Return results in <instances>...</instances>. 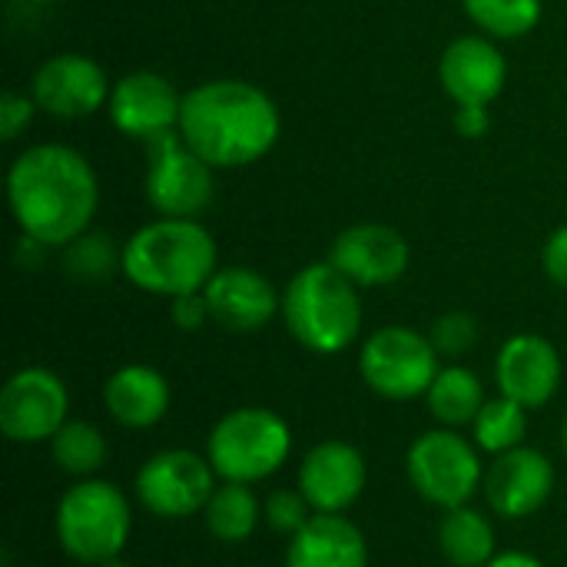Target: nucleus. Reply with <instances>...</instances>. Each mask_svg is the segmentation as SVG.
<instances>
[{
	"mask_svg": "<svg viewBox=\"0 0 567 567\" xmlns=\"http://www.w3.org/2000/svg\"><path fill=\"white\" fill-rule=\"evenodd\" d=\"M7 199L23 236L47 249H63L86 233L100 186L83 153L63 143H37L13 159Z\"/></svg>",
	"mask_w": 567,
	"mask_h": 567,
	"instance_id": "1",
	"label": "nucleus"
},
{
	"mask_svg": "<svg viewBox=\"0 0 567 567\" xmlns=\"http://www.w3.org/2000/svg\"><path fill=\"white\" fill-rule=\"evenodd\" d=\"M282 130L272 96L246 80H209L183 96L179 136L213 169H236L262 159Z\"/></svg>",
	"mask_w": 567,
	"mask_h": 567,
	"instance_id": "2",
	"label": "nucleus"
},
{
	"mask_svg": "<svg viewBox=\"0 0 567 567\" xmlns=\"http://www.w3.org/2000/svg\"><path fill=\"white\" fill-rule=\"evenodd\" d=\"M120 272L143 292L186 296L203 292L216 272V239L196 219L159 216L123 243Z\"/></svg>",
	"mask_w": 567,
	"mask_h": 567,
	"instance_id": "3",
	"label": "nucleus"
},
{
	"mask_svg": "<svg viewBox=\"0 0 567 567\" xmlns=\"http://www.w3.org/2000/svg\"><path fill=\"white\" fill-rule=\"evenodd\" d=\"M282 319L302 349L316 355H336L362 332L359 286L332 262H309L282 292Z\"/></svg>",
	"mask_w": 567,
	"mask_h": 567,
	"instance_id": "4",
	"label": "nucleus"
},
{
	"mask_svg": "<svg viewBox=\"0 0 567 567\" xmlns=\"http://www.w3.org/2000/svg\"><path fill=\"white\" fill-rule=\"evenodd\" d=\"M53 528L60 548L73 561L96 567L123 555L133 535V508L113 482L80 478L63 492Z\"/></svg>",
	"mask_w": 567,
	"mask_h": 567,
	"instance_id": "5",
	"label": "nucleus"
},
{
	"mask_svg": "<svg viewBox=\"0 0 567 567\" xmlns=\"http://www.w3.org/2000/svg\"><path fill=\"white\" fill-rule=\"evenodd\" d=\"M292 455V429L289 422L259 405L226 412L206 442V458L223 482L256 485L276 475Z\"/></svg>",
	"mask_w": 567,
	"mask_h": 567,
	"instance_id": "6",
	"label": "nucleus"
},
{
	"mask_svg": "<svg viewBox=\"0 0 567 567\" xmlns=\"http://www.w3.org/2000/svg\"><path fill=\"white\" fill-rule=\"evenodd\" d=\"M478 452L482 449L475 445V439H462L455 429L442 425L422 432L405 455L409 482L419 492V498H425L435 508L449 512L468 505L485 482Z\"/></svg>",
	"mask_w": 567,
	"mask_h": 567,
	"instance_id": "7",
	"label": "nucleus"
},
{
	"mask_svg": "<svg viewBox=\"0 0 567 567\" xmlns=\"http://www.w3.org/2000/svg\"><path fill=\"white\" fill-rule=\"evenodd\" d=\"M439 352L429 336L409 326H385L372 332L359 352L362 382L392 402H412L429 395L435 375L442 372Z\"/></svg>",
	"mask_w": 567,
	"mask_h": 567,
	"instance_id": "8",
	"label": "nucleus"
},
{
	"mask_svg": "<svg viewBox=\"0 0 567 567\" xmlns=\"http://www.w3.org/2000/svg\"><path fill=\"white\" fill-rule=\"evenodd\" d=\"M146 199L159 216L196 219L213 203V166L196 156L179 130L146 143Z\"/></svg>",
	"mask_w": 567,
	"mask_h": 567,
	"instance_id": "9",
	"label": "nucleus"
},
{
	"mask_svg": "<svg viewBox=\"0 0 567 567\" xmlns=\"http://www.w3.org/2000/svg\"><path fill=\"white\" fill-rule=\"evenodd\" d=\"M216 468L206 455L186 449H166L143 462L136 472V498L146 512L159 518H189L203 515L206 502L216 492Z\"/></svg>",
	"mask_w": 567,
	"mask_h": 567,
	"instance_id": "10",
	"label": "nucleus"
},
{
	"mask_svg": "<svg viewBox=\"0 0 567 567\" xmlns=\"http://www.w3.org/2000/svg\"><path fill=\"white\" fill-rule=\"evenodd\" d=\"M70 412L66 385L56 372L43 365H27L13 372L0 392V432L17 445L50 442Z\"/></svg>",
	"mask_w": 567,
	"mask_h": 567,
	"instance_id": "11",
	"label": "nucleus"
},
{
	"mask_svg": "<svg viewBox=\"0 0 567 567\" xmlns=\"http://www.w3.org/2000/svg\"><path fill=\"white\" fill-rule=\"evenodd\" d=\"M555 478V465L545 452L518 445L505 455H495V462L485 472L482 492L498 518L522 522L548 505Z\"/></svg>",
	"mask_w": 567,
	"mask_h": 567,
	"instance_id": "12",
	"label": "nucleus"
},
{
	"mask_svg": "<svg viewBox=\"0 0 567 567\" xmlns=\"http://www.w3.org/2000/svg\"><path fill=\"white\" fill-rule=\"evenodd\" d=\"M110 90L113 86L106 83L103 66L83 53L50 56L30 80L33 103L60 120H80L96 113L103 103H110Z\"/></svg>",
	"mask_w": 567,
	"mask_h": 567,
	"instance_id": "13",
	"label": "nucleus"
},
{
	"mask_svg": "<svg viewBox=\"0 0 567 567\" xmlns=\"http://www.w3.org/2000/svg\"><path fill=\"white\" fill-rule=\"evenodd\" d=\"M369 465L362 452L342 439L312 445L299 465V492L319 515H346L365 492Z\"/></svg>",
	"mask_w": 567,
	"mask_h": 567,
	"instance_id": "14",
	"label": "nucleus"
},
{
	"mask_svg": "<svg viewBox=\"0 0 567 567\" xmlns=\"http://www.w3.org/2000/svg\"><path fill=\"white\" fill-rule=\"evenodd\" d=\"M106 110L123 136L150 143L153 136L179 130L183 96L166 76L153 70H133L113 83Z\"/></svg>",
	"mask_w": 567,
	"mask_h": 567,
	"instance_id": "15",
	"label": "nucleus"
},
{
	"mask_svg": "<svg viewBox=\"0 0 567 567\" xmlns=\"http://www.w3.org/2000/svg\"><path fill=\"white\" fill-rule=\"evenodd\" d=\"M409 243L399 229L382 223H359L336 236L329 262L355 286H389L409 269Z\"/></svg>",
	"mask_w": 567,
	"mask_h": 567,
	"instance_id": "16",
	"label": "nucleus"
},
{
	"mask_svg": "<svg viewBox=\"0 0 567 567\" xmlns=\"http://www.w3.org/2000/svg\"><path fill=\"white\" fill-rule=\"evenodd\" d=\"M495 382L505 399L535 412L548 405L561 385V355L545 336H512L495 359Z\"/></svg>",
	"mask_w": 567,
	"mask_h": 567,
	"instance_id": "17",
	"label": "nucleus"
},
{
	"mask_svg": "<svg viewBox=\"0 0 567 567\" xmlns=\"http://www.w3.org/2000/svg\"><path fill=\"white\" fill-rule=\"evenodd\" d=\"M213 322L229 332H256L282 312V296L276 286L249 266H223L203 289Z\"/></svg>",
	"mask_w": 567,
	"mask_h": 567,
	"instance_id": "18",
	"label": "nucleus"
},
{
	"mask_svg": "<svg viewBox=\"0 0 567 567\" xmlns=\"http://www.w3.org/2000/svg\"><path fill=\"white\" fill-rule=\"evenodd\" d=\"M508 63L485 37H458L445 47L439 63L442 90L458 106H488L505 90Z\"/></svg>",
	"mask_w": 567,
	"mask_h": 567,
	"instance_id": "19",
	"label": "nucleus"
},
{
	"mask_svg": "<svg viewBox=\"0 0 567 567\" xmlns=\"http://www.w3.org/2000/svg\"><path fill=\"white\" fill-rule=\"evenodd\" d=\"M286 567H369V545L346 515H312L289 538Z\"/></svg>",
	"mask_w": 567,
	"mask_h": 567,
	"instance_id": "20",
	"label": "nucleus"
},
{
	"mask_svg": "<svg viewBox=\"0 0 567 567\" xmlns=\"http://www.w3.org/2000/svg\"><path fill=\"white\" fill-rule=\"evenodd\" d=\"M103 405L123 429H153L169 412V382L153 365H123L106 379Z\"/></svg>",
	"mask_w": 567,
	"mask_h": 567,
	"instance_id": "21",
	"label": "nucleus"
},
{
	"mask_svg": "<svg viewBox=\"0 0 567 567\" xmlns=\"http://www.w3.org/2000/svg\"><path fill=\"white\" fill-rule=\"evenodd\" d=\"M495 545H498L495 528L478 508L458 505V508L445 512V518L439 525V548H442L449 565L485 567L498 555Z\"/></svg>",
	"mask_w": 567,
	"mask_h": 567,
	"instance_id": "22",
	"label": "nucleus"
},
{
	"mask_svg": "<svg viewBox=\"0 0 567 567\" xmlns=\"http://www.w3.org/2000/svg\"><path fill=\"white\" fill-rule=\"evenodd\" d=\"M206 528L216 542L223 545H239L246 542L259 522H262V502L256 498L252 485H239V482H223L216 485L213 498L203 508Z\"/></svg>",
	"mask_w": 567,
	"mask_h": 567,
	"instance_id": "23",
	"label": "nucleus"
},
{
	"mask_svg": "<svg viewBox=\"0 0 567 567\" xmlns=\"http://www.w3.org/2000/svg\"><path fill=\"white\" fill-rule=\"evenodd\" d=\"M429 412L435 415L439 425L445 429H462L475 425L478 412L485 409V389L482 379L465 369V365H449L435 375L429 389Z\"/></svg>",
	"mask_w": 567,
	"mask_h": 567,
	"instance_id": "24",
	"label": "nucleus"
},
{
	"mask_svg": "<svg viewBox=\"0 0 567 567\" xmlns=\"http://www.w3.org/2000/svg\"><path fill=\"white\" fill-rule=\"evenodd\" d=\"M50 452H53V462L66 475H73L76 482L93 478L103 468L106 455H110L103 432L93 422H83V419H66L63 429L50 439Z\"/></svg>",
	"mask_w": 567,
	"mask_h": 567,
	"instance_id": "25",
	"label": "nucleus"
},
{
	"mask_svg": "<svg viewBox=\"0 0 567 567\" xmlns=\"http://www.w3.org/2000/svg\"><path fill=\"white\" fill-rule=\"evenodd\" d=\"M472 439L482 452L488 455H505L518 445H525L528 435V409L512 402V399H492L485 402V409L478 412L475 425H472Z\"/></svg>",
	"mask_w": 567,
	"mask_h": 567,
	"instance_id": "26",
	"label": "nucleus"
},
{
	"mask_svg": "<svg viewBox=\"0 0 567 567\" xmlns=\"http://www.w3.org/2000/svg\"><path fill=\"white\" fill-rule=\"evenodd\" d=\"M472 23H478L488 37L515 40L538 27L542 0H462Z\"/></svg>",
	"mask_w": 567,
	"mask_h": 567,
	"instance_id": "27",
	"label": "nucleus"
},
{
	"mask_svg": "<svg viewBox=\"0 0 567 567\" xmlns=\"http://www.w3.org/2000/svg\"><path fill=\"white\" fill-rule=\"evenodd\" d=\"M63 249H66V256H63L66 272L76 276V279H90V282L93 279H106L113 269L123 266V252L113 249L110 236H90V233H83L80 239H73Z\"/></svg>",
	"mask_w": 567,
	"mask_h": 567,
	"instance_id": "28",
	"label": "nucleus"
},
{
	"mask_svg": "<svg viewBox=\"0 0 567 567\" xmlns=\"http://www.w3.org/2000/svg\"><path fill=\"white\" fill-rule=\"evenodd\" d=\"M316 515V508L309 505V498L299 488H279L266 498L262 505V518L272 532L279 535H296L309 525V518Z\"/></svg>",
	"mask_w": 567,
	"mask_h": 567,
	"instance_id": "29",
	"label": "nucleus"
},
{
	"mask_svg": "<svg viewBox=\"0 0 567 567\" xmlns=\"http://www.w3.org/2000/svg\"><path fill=\"white\" fill-rule=\"evenodd\" d=\"M429 339H432L439 355L458 359V355L472 352V346L478 342V322H475L472 312H445V316L435 319Z\"/></svg>",
	"mask_w": 567,
	"mask_h": 567,
	"instance_id": "30",
	"label": "nucleus"
},
{
	"mask_svg": "<svg viewBox=\"0 0 567 567\" xmlns=\"http://www.w3.org/2000/svg\"><path fill=\"white\" fill-rule=\"evenodd\" d=\"M33 110H40V106L33 103V96L17 93V90H7V93L0 96V136H3V140L20 136V130L33 120Z\"/></svg>",
	"mask_w": 567,
	"mask_h": 567,
	"instance_id": "31",
	"label": "nucleus"
},
{
	"mask_svg": "<svg viewBox=\"0 0 567 567\" xmlns=\"http://www.w3.org/2000/svg\"><path fill=\"white\" fill-rule=\"evenodd\" d=\"M209 319H213V312H209V302H206L203 292H186V296H176V299H173V326H176V329L196 332V329H203Z\"/></svg>",
	"mask_w": 567,
	"mask_h": 567,
	"instance_id": "32",
	"label": "nucleus"
},
{
	"mask_svg": "<svg viewBox=\"0 0 567 567\" xmlns=\"http://www.w3.org/2000/svg\"><path fill=\"white\" fill-rule=\"evenodd\" d=\"M542 266H545V272H548L551 282H558V286L567 289V226L555 229L548 236V243L542 249Z\"/></svg>",
	"mask_w": 567,
	"mask_h": 567,
	"instance_id": "33",
	"label": "nucleus"
},
{
	"mask_svg": "<svg viewBox=\"0 0 567 567\" xmlns=\"http://www.w3.org/2000/svg\"><path fill=\"white\" fill-rule=\"evenodd\" d=\"M455 130L465 140H482L492 130V113L488 106H458L455 110Z\"/></svg>",
	"mask_w": 567,
	"mask_h": 567,
	"instance_id": "34",
	"label": "nucleus"
},
{
	"mask_svg": "<svg viewBox=\"0 0 567 567\" xmlns=\"http://www.w3.org/2000/svg\"><path fill=\"white\" fill-rule=\"evenodd\" d=\"M485 567H545L535 555L528 551H505V555H495Z\"/></svg>",
	"mask_w": 567,
	"mask_h": 567,
	"instance_id": "35",
	"label": "nucleus"
},
{
	"mask_svg": "<svg viewBox=\"0 0 567 567\" xmlns=\"http://www.w3.org/2000/svg\"><path fill=\"white\" fill-rule=\"evenodd\" d=\"M96 567H130L126 561H120V558H113V561H103V565H96Z\"/></svg>",
	"mask_w": 567,
	"mask_h": 567,
	"instance_id": "36",
	"label": "nucleus"
},
{
	"mask_svg": "<svg viewBox=\"0 0 567 567\" xmlns=\"http://www.w3.org/2000/svg\"><path fill=\"white\" fill-rule=\"evenodd\" d=\"M561 445H565V455H567V419H565V432H561Z\"/></svg>",
	"mask_w": 567,
	"mask_h": 567,
	"instance_id": "37",
	"label": "nucleus"
},
{
	"mask_svg": "<svg viewBox=\"0 0 567 567\" xmlns=\"http://www.w3.org/2000/svg\"><path fill=\"white\" fill-rule=\"evenodd\" d=\"M27 3H53V0H27Z\"/></svg>",
	"mask_w": 567,
	"mask_h": 567,
	"instance_id": "38",
	"label": "nucleus"
}]
</instances>
